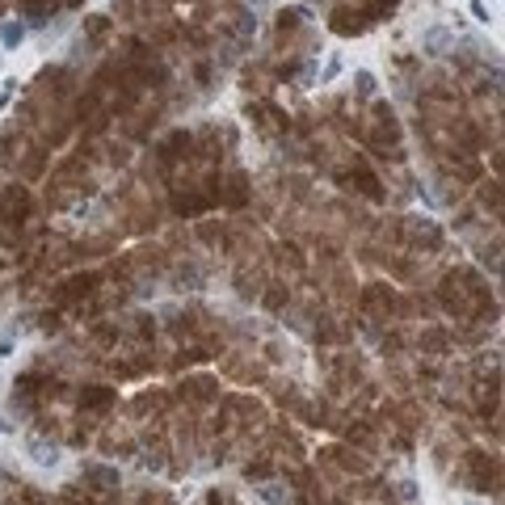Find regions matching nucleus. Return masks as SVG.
Segmentation results:
<instances>
[{"mask_svg":"<svg viewBox=\"0 0 505 505\" xmlns=\"http://www.w3.org/2000/svg\"><path fill=\"white\" fill-rule=\"evenodd\" d=\"M25 455L34 467H59V459H63V451L55 442H43V438H25Z\"/></svg>","mask_w":505,"mask_h":505,"instance_id":"nucleus-1","label":"nucleus"},{"mask_svg":"<svg viewBox=\"0 0 505 505\" xmlns=\"http://www.w3.org/2000/svg\"><path fill=\"white\" fill-rule=\"evenodd\" d=\"M358 89H362V93H375V76H370V72H358Z\"/></svg>","mask_w":505,"mask_h":505,"instance_id":"nucleus-7","label":"nucleus"},{"mask_svg":"<svg viewBox=\"0 0 505 505\" xmlns=\"http://www.w3.org/2000/svg\"><path fill=\"white\" fill-rule=\"evenodd\" d=\"M459 505H480V501H459Z\"/></svg>","mask_w":505,"mask_h":505,"instance_id":"nucleus-8","label":"nucleus"},{"mask_svg":"<svg viewBox=\"0 0 505 505\" xmlns=\"http://www.w3.org/2000/svg\"><path fill=\"white\" fill-rule=\"evenodd\" d=\"M13 89H17V80L9 76V80H5V89H0V110H5V106H9V97H13Z\"/></svg>","mask_w":505,"mask_h":505,"instance_id":"nucleus-6","label":"nucleus"},{"mask_svg":"<svg viewBox=\"0 0 505 505\" xmlns=\"http://www.w3.org/2000/svg\"><path fill=\"white\" fill-rule=\"evenodd\" d=\"M451 43H455L451 30H429V34H425V51H429V55H442Z\"/></svg>","mask_w":505,"mask_h":505,"instance_id":"nucleus-3","label":"nucleus"},{"mask_svg":"<svg viewBox=\"0 0 505 505\" xmlns=\"http://www.w3.org/2000/svg\"><path fill=\"white\" fill-rule=\"evenodd\" d=\"M337 76H341V59H337V55H333V59L324 63V72H320V85H333Z\"/></svg>","mask_w":505,"mask_h":505,"instance_id":"nucleus-4","label":"nucleus"},{"mask_svg":"<svg viewBox=\"0 0 505 505\" xmlns=\"http://www.w3.org/2000/svg\"><path fill=\"white\" fill-rule=\"evenodd\" d=\"M467 9H471V17H476L480 25H489L493 17H489V5H484V0H467Z\"/></svg>","mask_w":505,"mask_h":505,"instance_id":"nucleus-5","label":"nucleus"},{"mask_svg":"<svg viewBox=\"0 0 505 505\" xmlns=\"http://www.w3.org/2000/svg\"><path fill=\"white\" fill-rule=\"evenodd\" d=\"M25 43V25L21 21H5V25H0V47H5V51H17Z\"/></svg>","mask_w":505,"mask_h":505,"instance_id":"nucleus-2","label":"nucleus"}]
</instances>
